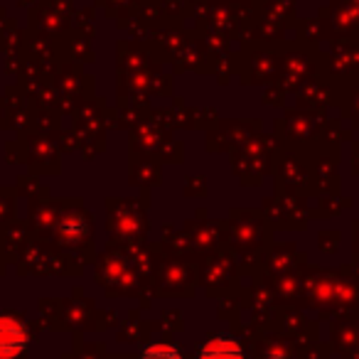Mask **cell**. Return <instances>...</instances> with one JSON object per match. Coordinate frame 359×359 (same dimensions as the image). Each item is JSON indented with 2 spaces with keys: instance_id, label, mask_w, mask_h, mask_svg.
<instances>
[{
  "instance_id": "6da1fadb",
  "label": "cell",
  "mask_w": 359,
  "mask_h": 359,
  "mask_svg": "<svg viewBox=\"0 0 359 359\" xmlns=\"http://www.w3.org/2000/svg\"><path fill=\"white\" fill-rule=\"evenodd\" d=\"M27 334L20 323L11 318H0V359L15 357L25 347Z\"/></svg>"
},
{
  "instance_id": "7a4b0ae2",
  "label": "cell",
  "mask_w": 359,
  "mask_h": 359,
  "mask_svg": "<svg viewBox=\"0 0 359 359\" xmlns=\"http://www.w3.org/2000/svg\"><path fill=\"white\" fill-rule=\"evenodd\" d=\"M200 359H246V354L236 337L217 334L200 349Z\"/></svg>"
},
{
  "instance_id": "3957f363",
  "label": "cell",
  "mask_w": 359,
  "mask_h": 359,
  "mask_svg": "<svg viewBox=\"0 0 359 359\" xmlns=\"http://www.w3.org/2000/svg\"><path fill=\"white\" fill-rule=\"evenodd\" d=\"M140 359H182V357H180V352L172 344H153V347H148L140 354Z\"/></svg>"
}]
</instances>
